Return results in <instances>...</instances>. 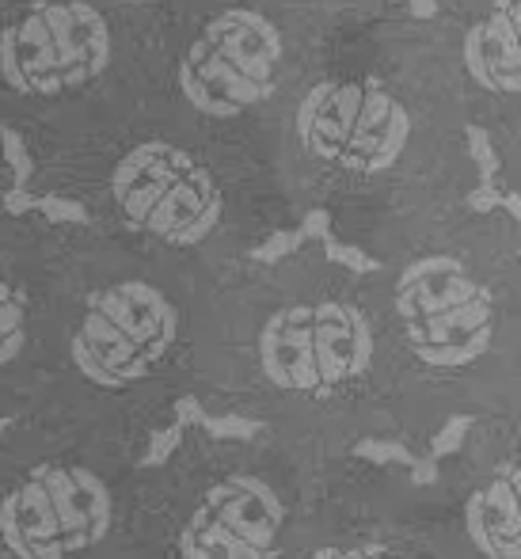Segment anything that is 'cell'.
<instances>
[{
    "instance_id": "cell-1",
    "label": "cell",
    "mask_w": 521,
    "mask_h": 559,
    "mask_svg": "<svg viewBox=\"0 0 521 559\" xmlns=\"http://www.w3.org/2000/svg\"><path fill=\"white\" fill-rule=\"evenodd\" d=\"M191 396L305 456L415 445L377 297L354 278H282L194 312Z\"/></svg>"
},
{
    "instance_id": "cell-2",
    "label": "cell",
    "mask_w": 521,
    "mask_h": 559,
    "mask_svg": "<svg viewBox=\"0 0 521 559\" xmlns=\"http://www.w3.org/2000/svg\"><path fill=\"white\" fill-rule=\"evenodd\" d=\"M194 381V309L107 248L46 263L35 392L15 423L149 449Z\"/></svg>"
},
{
    "instance_id": "cell-3",
    "label": "cell",
    "mask_w": 521,
    "mask_h": 559,
    "mask_svg": "<svg viewBox=\"0 0 521 559\" xmlns=\"http://www.w3.org/2000/svg\"><path fill=\"white\" fill-rule=\"evenodd\" d=\"M323 464L267 435L183 427L161 461L138 468L130 559H282Z\"/></svg>"
},
{
    "instance_id": "cell-4",
    "label": "cell",
    "mask_w": 521,
    "mask_h": 559,
    "mask_svg": "<svg viewBox=\"0 0 521 559\" xmlns=\"http://www.w3.org/2000/svg\"><path fill=\"white\" fill-rule=\"evenodd\" d=\"M145 449L8 423L0 435V559H130Z\"/></svg>"
},
{
    "instance_id": "cell-5",
    "label": "cell",
    "mask_w": 521,
    "mask_h": 559,
    "mask_svg": "<svg viewBox=\"0 0 521 559\" xmlns=\"http://www.w3.org/2000/svg\"><path fill=\"white\" fill-rule=\"evenodd\" d=\"M282 559H446L426 518V487L404 468L335 456Z\"/></svg>"
},
{
    "instance_id": "cell-6",
    "label": "cell",
    "mask_w": 521,
    "mask_h": 559,
    "mask_svg": "<svg viewBox=\"0 0 521 559\" xmlns=\"http://www.w3.org/2000/svg\"><path fill=\"white\" fill-rule=\"evenodd\" d=\"M426 518L446 559H521V415L472 419L426 487Z\"/></svg>"
},
{
    "instance_id": "cell-7",
    "label": "cell",
    "mask_w": 521,
    "mask_h": 559,
    "mask_svg": "<svg viewBox=\"0 0 521 559\" xmlns=\"http://www.w3.org/2000/svg\"><path fill=\"white\" fill-rule=\"evenodd\" d=\"M107 199L126 233L168 251H199L225 222V194L213 171L171 141L126 148L107 176Z\"/></svg>"
},
{
    "instance_id": "cell-8",
    "label": "cell",
    "mask_w": 521,
    "mask_h": 559,
    "mask_svg": "<svg viewBox=\"0 0 521 559\" xmlns=\"http://www.w3.org/2000/svg\"><path fill=\"white\" fill-rule=\"evenodd\" d=\"M115 61V31L92 0H35L0 23V81L23 99H69Z\"/></svg>"
},
{
    "instance_id": "cell-9",
    "label": "cell",
    "mask_w": 521,
    "mask_h": 559,
    "mask_svg": "<svg viewBox=\"0 0 521 559\" xmlns=\"http://www.w3.org/2000/svg\"><path fill=\"white\" fill-rule=\"evenodd\" d=\"M286 38L256 8H221L187 43L176 66L183 99L206 118H240L274 96Z\"/></svg>"
},
{
    "instance_id": "cell-10",
    "label": "cell",
    "mask_w": 521,
    "mask_h": 559,
    "mask_svg": "<svg viewBox=\"0 0 521 559\" xmlns=\"http://www.w3.org/2000/svg\"><path fill=\"white\" fill-rule=\"evenodd\" d=\"M297 141L312 160L343 176L396 168L412 141L407 107L377 81H320L297 104Z\"/></svg>"
},
{
    "instance_id": "cell-11",
    "label": "cell",
    "mask_w": 521,
    "mask_h": 559,
    "mask_svg": "<svg viewBox=\"0 0 521 559\" xmlns=\"http://www.w3.org/2000/svg\"><path fill=\"white\" fill-rule=\"evenodd\" d=\"M43 266L0 255V427L23 419L38 373Z\"/></svg>"
},
{
    "instance_id": "cell-12",
    "label": "cell",
    "mask_w": 521,
    "mask_h": 559,
    "mask_svg": "<svg viewBox=\"0 0 521 559\" xmlns=\"http://www.w3.org/2000/svg\"><path fill=\"white\" fill-rule=\"evenodd\" d=\"M464 69L487 92H521V0H502L464 35Z\"/></svg>"
},
{
    "instance_id": "cell-13",
    "label": "cell",
    "mask_w": 521,
    "mask_h": 559,
    "mask_svg": "<svg viewBox=\"0 0 521 559\" xmlns=\"http://www.w3.org/2000/svg\"><path fill=\"white\" fill-rule=\"evenodd\" d=\"M0 141H4V160L12 164L15 179L23 183V179L31 176V156H27V148H23L20 133H15L12 126H0Z\"/></svg>"
},
{
    "instance_id": "cell-14",
    "label": "cell",
    "mask_w": 521,
    "mask_h": 559,
    "mask_svg": "<svg viewBox=\"0 0 521 559\" xmlns=\"http://www.w3.org/2000/svg\"><path fill=\"white\" fill-rule=\"evenodd\" d=\"M469 153L476 156L479 171H484V179L492 183L495 171H499V156H495V148H492V141H487V133H484V130H476V126L469 130Z\"/></svg>"
},
{
    "instance_id": "cell-15",
    "label": "cell",
    "mask_w": 521,
    "mask_h": 559,
    "mask_svg": "<svg viewBox=\"0 0 521 559\" xmlns=\"http://www.w3.org/2000/svg\"><path fill=\"white\" fill-rule=\"evenodd\" d=\"M46 210V217H58V222H88V210L73 206V202H38Z\"/></svg>"
},
{
    "instance_id": "cell-16",
    "label": "cell",
    "mask_w": 521,
    "mask_h": 559,
    "mask_svg": "<svg viewBox=\"0 0 521 559\" xmlns=\"http://www.w3.org/2000/svg\"><path fill=\"white\" fill-rule=\"evenodd\" d=\"M510 412L521 415V366H518V384H514V407H510Z\"/></svg>"
}]
</instances>
